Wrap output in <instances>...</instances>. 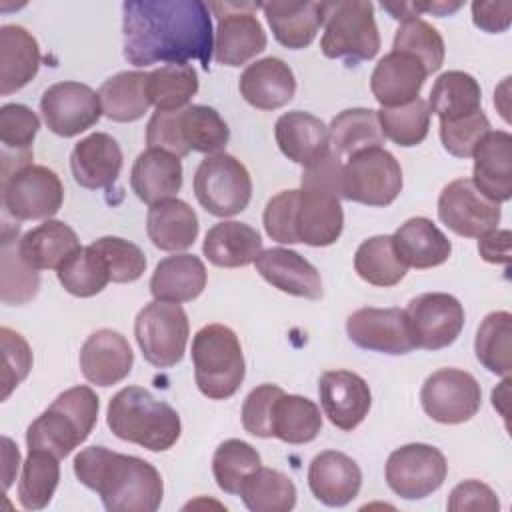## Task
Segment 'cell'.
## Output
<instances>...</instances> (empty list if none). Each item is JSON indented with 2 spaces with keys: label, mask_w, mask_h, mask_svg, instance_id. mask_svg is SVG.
Instances as JSON below:
<instances>
[{
  "label": "cell",
  "mask_w": 512,
  "mask_h": 512,
  "mask_svg": "<svg viewBox=\"0 0 512 512\" xmlns=\"http://www.w3.org/2000/svg\"><path fill=\"white\" fill-rule=\"evenodd\" d=\"M124 58L134 66L200 60L214 52L210 6L200 0H126L122 4Z\"/></svg>",
  "instance_id": "obj_1"
},
{
  "label": "cell",
  "mask_w": 512,
  "mask_h": 512,
  "mask_svg": "<svg viewBox=\"0 0 512 512\" xmlns=\"http://www.w3.org/2000/svg\"><path fill=\"white\" fill-rule=\"evenodd\" d=\"M74 474L100 496L108 512H154L162 504V476L138 456L88 446L74 456Z\"/></svg>",
  "instance_id": "obj_2"
},
{
  "label": "cell",
  "mask_w": 512,
  "mask_h": 512,
  "mask_svg": "<svg viewBox=\"0 0 512 512\" xmlns=\"http://www.w3.org/2000/svg\"><path fill=\"white\" fill-rule=\"evenodd\" d=\"M264 230L280 244L330 246L344 228L340 200L320 192L282 190L272 196L264 208Z\"/></svg>",
  "instance_id": "obj_3"
},
{
  "label": "cell",
  "mask_w": 512,
  "mask_h": 512,
  "mask_svg": "<svg viewBox=\"0 0 512 512\" xmlns=\"http://www.w3.org/2000/svg\"><path fill=\"white\" fill-rule=\"evenodd\" d=\"M106 422L116 438L150 452L172 448L182 432L178 412L170 404L156 400L142 386L118 390L108 402Z\"/></svg>",
  "instance_id": "obj_4"
},
{
  "label": "cell",
  "mask_w": 512,
  "mask_h": 512,
  "mask_svg": "<svg viewBox=\"0 0 512 512\" xmlns=\"http://www.w3.org/2000/svg\"><path fill=\"white\" fill-rule=\"evenodd\" d=\"M100 400L90 386H72L60 392L52 404L28 426V450H48L66 458L94 430Z\"/></svg>",
  "instance_id": "obj_5"
},
{
  "label": "cell",
  "mask_w": 512,
  "mask_h": 512,
  "mask_svg": "<svg viewBox=\"0 0 512 512\" xmlns=\"http://www.w3.org/2000/svg\"><path fill=\"white\" fill-rule=\"evenodd\" d=\"M230 140V128L210 106L188 104L180 110H156L146 126L148 148L166 150L178 158L190 152L218 154Z\"/></svg>",
  "instance_id": "obj_6"
},
{
  "label": "cell",
  "mask_w": 512,
  "mask_h": 512,
  "mask_svg": "<svg viewBox=\"0 0 512 512\" xmlns=\"http://www.w3.org/2000/svg\"><path fill=\"white\" fill-rule=\"evenodd\" d=\"M192 364L196 386L210 400L232 398L246 376L240 340L224 324H206L194 334Z\"/></svg>",
  "instance_id": "obj_7"
},
{
  "label": "cell",
  "mask_w": 512,
  "mask_h": 512,
  "mask_svg": "<svg viewBox=\"0 0 512 512\" xmlns=\"http://www.w3.org/2000/svg\"><path fill=\"white\" fill-rule=\"evenodd\" d=\"M320 48L326 58L346 60L348 66L372 60L380 50L374 4L366 0L326 2Z\"/></svg>",
  "instance_id": "obj_8"
},
{
  "label": "cell",
  "mask_w": 512,
  "mask_h": 512,
  "mask_svg": "<svg viewBox=\"0 0 512 512\" xmlns=\"http://www.w3.org/2000/svg\"><path fill=\"white\" fill-rule=\"evenodd\" d=\"M194 194L200 206L218 218L242 212L252 198V178L232 154L206 156L194 172Z\"/></svg>",
  "instance_id": "obj_9"
},
{
  "label": "cell",
  "mask_w": 512,
  "mask_h": 512,
  "mask_svg": "<svg viewBox=\"0 0 512 512\" xmlns=\"http://www.w3.org/2000/svg\"><path fill=\"white\" fill-rule=\"evenodd\" d=\"M134 336L148 364L156 368L176 366L186 352L190 324L184 308L176 302L154 300L134 320Z\"/></svg>",
  "instance_id": "obj_10"
},
{
  "label": "cell",
  "mask_w": 512,
  "mask_h": 512,
  "mask_svg": "<svg viewBox=\"0 0 512 512\" xmlns=\"http://www.w3.org/2000/svg\"><path fill=\"white\" fill-rule=\"evenodd\" d=\"M402 190L400 162L382 146L364 148L348 156L342 170L346 200L366 206H388Z\"/></svg>",
  "instance_id": "obj_11"
},
{
  "label": "cell",
  "mask_w": 512,
  "mask_h": 512,
  "mask_svg": "<svg viewBox=\"0 0 512 512\" xmlns=\"http://www.w3.org/2000/svg\"><path fill=\"white\" fill-rule=\"evenodd\" d=\"M62 202L64 186L46 166L30 164L2 178V204L16 220H50Z\"/></svg>",
  "instance_id": "obj_12"
},
{
  "label": "cell",
  "mask_w": 512,
  "mask_h": 512,
  "mask_svg": "<svg viewBox=\"0 0 512 512\" xmlns=\"http://www.w3.org/2000/svg\"><path fill=\"white\" fill-rule=\"evenodd\" d=\"M448 474L444 454L430 444H406L396 448L384 468L390 490L404 500H422L436 492Z\"/></svg>",
  "instance_id": "obj_13"
},
{
  "label": "cell",
  "mask_w": 512,
  "mask_h": 512,
  "mask_svg": "<svg viewBox=\"0 0 512 512\" xmlns=\"http://www.w3.org/2000/svg\"><path fill=\"white\" fill-rule=\"evenodd\" d=\"M420 402L434 422L462 424L480 410L482 390L470 372L460 368H440L424 380Z\"/></svg>",
  "instance_id": "obj_14"
},
{
  "label": "cell",
  "mask_w": 512,
  "mask_h": 512,
  "mask_svg": "<svg viewBox=\"0 0 512 512\" xmlns=\"http://www.w3.org/2000/svg\"><path fill=\"white\" fill-rule=\"evenodd\" d=\"M414 348L440 350L456 342L464 328V308L452 294L424 292L406 306Z\"/></svg>",
  "instance_id": "obj_15"
},
{
  "label": "cell",
  "mask_w": 512,
  "mask_h": 512,
  "mask_svg": "<svg viewBox=\"0 0 512 512\" xmlns=\"http://www.w3.org/2000/svg\"><path fill=\"white\" fill-rule=\"evenodd\" d=\"M260 4L214 2L210 8L218 16L214 60L224 66H242L266 48V32L250 12Z\"/></svg>",
  "instance_id": "obj_16"
},
{
  "label": "cell",
  "mask_w": 512,
  "mask_h": 512,
  "mask_svg": "<svg viewBox=\"0 0 512 512\" xmlns=\"http://www.w3.org/2000/svg\"><path fill=\"white\" fill-rule=\"evenodd\" d=\"M40 112L48 130L62 138L78 136L104 114L100 96L90 86L74 80L56 82L46 88L40 98Z\"/></svg>",
  "instance_id": "obj_17"
},
{
  "label": "cell",
  "mask_w": 512,
  "mask_h": 512,
  "mask_svg": "<svg viewBox=\"0 0 512 512\" xmlns=\"http://www.w3.org/2000/svg\"><path fill=\"white\" fill-rule=\"evenodd\" d=\"M500 204L488 200L470 178H458L446 184L438 196V218L454 234L480 238L500 222Z\"/></svg>",
  "instance_id": "obj_18"
},
{
  "label": "cell",
  "mask_w": 512,
  "mask_h": 512,
  "mask_svg": "<svg viewBox=\"0 0 512 512\" xmlns=\"http://www.w3.org/2000/svg\"><path fill=\"white\" fill-rule=\"evenodd\" d=\"M348 338L372 352L408 354L414 350L406 312L400 308H360L346 320Z\"/></svg>",
  "instance_id": "obj_19"
},
{
  "label": "cell",
  "mask_w": 512,
  "mask_h": 512,
  "mask_svg": "<svg viewBox=\"0 0 512 512\" xmlns=\"http://www.w3.org/2000/svg\"><path fill=\"white\" fill-rule=\"evenodd\" d=\"M318 394L324 416L344 432L354 430L372 404L366 380L350 370H326L318 380Z\"/></svg>",
  "instance_id": "obj_20"
},
{
  "label": "cell",
  "mask_w": 512,
  "mask_h": 512,
  "mask_svg": "<svg viewBox=\"0 0 512 512\" xmlns=\"http://www.w3.org/2000/svg\"><path fill=\"white\" fill-rule=\"evenodd\" d=\"M80 372L96 386H112L122 382L134 364V354L128 340L112 330L100 328L92 332L80 348Z\"/></svg>",
  "instance_id": "obj_21"
},
{
  "label": "cell",
  "mask_w": 512,
  "mask_h": 512,
  "mask_svg": "<svg viewBox=\"0 0 512 512\" xmlns=\"http://www.w3.org/2000/svg\"><path fill=\"white\" fill-rule=\"evenodd\" d=\"M428 72L424 64L402 50H392L372 70L370 90L382 108H396L418 98Z\"/></svg>",
  "instance_id": "obj_22"
},
{
  "label": "cell",
  "mask_w": 512,
  "mask_h": 512,
  "mask_svg": "<svg viewBox=\"0 0 512 512\" xmlns=\"http://www.w3.org/2000/svg\"><path fill=\"white\" fill-rule=\"evenodd\" d=\"M472 182L492 202L512 198V136L504 130H490L474 150Z\"/></svg>",
  "instance_id": "obj_23"
},
{
  "label": "cell",
  "mask_w": 512,
  "mask_h": 512,
  "mask_svg": "<svg viewBox=\"0 0 512 512\" xmlns=\"http://www.w3.org/2000/svg\"><path fill=\"white\" fill-rule=\"evenodd\" d=\"M254 264L258 274L280 292L308 300L322 296L320 272L296 250L268 248L256 256Z\"/></svg>",
  "instance_id": "obj_24"
},
{
  "label": "cell",
  "mask_w": 512,
  "mask_h": 512,
  "mask_svg": "<svg viewBox=\"0 0 512 512\" xmlns=\"http://www.w3.org/2000/svg\"><path fill=\"white\" fill-rule=\"evenodd\" d=\"M308 486L316 500L326 506H346L362 486L360 466L338 450L316 454L308 466Z\"/></svg>",
  "instance_id": "obj_25"
},
{
  "label": "cell",
  "mask_w": 512,
  "mask_h": 512,
  "mask_svg": "<svg viewBox=\"0 0 512 512\" xmlns=\"http://www.w3.org/2000/svg\"><path fill=\"white\" fill-rule=\"evenodd\" d=\"M70 170L82 188L100 190L112 186L122 170L120 144L106 132L82 138L70 154Z\"/></svg>",
  "instance_id": "obj_26"
},
{
  "label": "cell",
  "mask_w": 512,
  "mask_h": 512,
  "mask_svg": "<svg viewBox=\"0 0 512 512\" xmlns=\"http://www.w3.org/2000/svg\"><path fill=\"white\" fill-rule=\"evenodd\" d=\"M242 98L258 110H278L286 106L296 92L292 68L274 56H266L246 66L238 82Z\"/></svg>",
  "instance_id": "obj_27"
},
{
  "label": "cell",
  "mask_w": 512,
  "mask_h": 512,
  "mask_svg": "<svg viewBox=\"0 0 512 512\" xmlns=\"http://www.w3.org/2000/svg\"><path fill=\"white\" fill-rule=\"evenodd\" d=\"M274 136L280 152L302 166H310L330 150L328 126L304 110L282 114L276 120Z\"/></svg>",
  "instance_id": "obj_28"
},
{
  "label": "cell",
  "mask_w": 512,
  "mask_h": 512,
  "mask_svg": "<svg viewBox=\"0 0 512 512\" xmlns=\"http://www.w3.org/2000/svg\"><path fill=\"white\" fill-rule=\"evenodd\" d=\"M260 8L264 10L274 38L290 50H300L314 42L324 24L326 2L272 0L260 4Z\"/></svg>",
  "instance_id": "obj_29"
},
{
  "label": "cell",
  "mask_w": 512,
  "mask_h": 512,
  "mask_svg": "<svg viewBox=\"0 0 512 512\" xmlns=\"http://www.w3.org/2000/svg\"><path fill=\"white\" fill-rule=\"evenodd\" d=\"M130 186L148 206L172 198L182 188L180 158L160 148H146L132 164Z\"/></svg>",
  "instance_id": "obj_30"
},
{
  "label": "cell",
  "mask_w": 512,
  "mask_h": 512,
  "mask_svg": "<svg viewBox=\"0 0 512 512\" xmlns=\"http://www.w3.org/2000/svg\"><path fill=\"white\" fill-rule=\"evenodd\" d=\"M80 248L76 232L62 220H46L28 230L18 242L22 260L34 270H58L76 256Z\"/></svg>",
  "instance_id": "obj_31"
},
{
  "label": "cell",
  "mask_w": 512,
  "mask_h": 512,
  "mask_svg": "<svg viewBox=\"0 0 512 512\" xmlns=\"http://www.w3.org/2000/svg\"><path fill=\"white\" fill-rule=\"evenodd\" d=\"M394 250L408 268H434L444 264L452 254V244L446 234L424 216L406 220L392 234Z\"/></svg>",
  "instance_id": "obj_32"
},
{
  "label": "cell",
  "mask_w": 512,
  "mask_h": 512,
  "mask_svg": "<svg viewBox=\"0 0 512 512\" xmlns=\"http://www.w3.org/2000/svg\"><path fill=\"white\" fill-rule=\"evenodd\" d=\"M40 68L36 38L18 24L0 28V94L8 96L24 88Z\"/></svg>",
  "instance_id": "obj_33"
},
{
  "label": "cell",
  "mask_w": 512,
  "mask_h": 512,
  "mask_svg": "<svg viewBox=\"0 0 512 512\" xmlns=\"http://www.w3.org/2000/svg\"><path fill=\"white\" fill-rule=\"evenodd\" d=\"M208 272L194 254H174L162 258L150 278V294L162 302H190L206 288Z\"/></svg>",
  "instance_id": "obj_34"
},
{
  "label": "cell",
  "mask_w": 512,
  "mask_h": 512,
  "mask_svg": "<svg viewBox=\"0 0 512 512\" xmlns=\"http://www.w3.org/2000/svg\"><path fill=\"white\" fill-rule=\"evenodd\" d=\"M198 228V216L184 200L166 198L148 208L146 234L164 252L190 248L198 238Z\"/></svg>",
  "instance_id": "obj_35"
},
{
  "label": "cell",
  "mask_w": 512,
  "mask_h": 512,
  "mask_svg": "<svg viewBox=\"0 0 512 512\" xmlns=\"http://www.w3.org/2000/svg\"><path fill=\"white\" fill-rule=\"evenodd\" d=\"M202 252L214 266L240 268L252 264L262 252V238L246 222H218L206 232Z\"/></svg>",
  "instance_id": "obj_36"
},
{
  "label": "cell",
  "mask_w": 512,
  "mask_h": 512,
  "mask_svg": "<svg viewBox=\"0 0 512 512\" xmlns=\"http://www.w3.org/2000/svg\"><path fill=\"white\" fill-rule=\"evenodd\" d=\"M322 430L320 408L306 396L286 394L274 398L270 410V438L288 444L312 442Z\"/></svg>",
  "instance_id": "obj_37"
},
{
  "label": "cell",
  "mask_w": 512,
  "mask_h": 512,
  "mask_svg": "<svg viewBox=\"0 0 512 512\" xmlns=\"http://www.w3.org/2000/svg\"><path fill=\"white\" fill-rule=\"evenodd\" d=\"M480 102L482 90L478 80L462 70H448L432 84L428 108L442 122H454L482 110Z\"/></svg>",
  "instance_id": "obj_38"
},
{
  "label": "cell",
  "mask_w": 512,
  "mask_h": 512,
  "mask_svg": "<svg viewBox=\"0 0 512 512\" xmlns=\"http://www.w3.org/2000/svg\"><path fill=\"white\" fill-rule=\"evenodd\" d=\"M146 80L148 72L140 70L118 72L104 80L98 90L104 116L114 122H134L142 118L150 108Z\"/></svg>",
  "instance_id": "obj_39"
},
{
  "label": "cell",
  "mask_w": 512,
  "mask_h": 512,
  "mask_svg": "<svg viewBox=\"0 0 512 512\" xmlns=\"http://www.w3.org/2000/svg\"><path fill=\"white\" fill-rule=\"evenodd\" d=\"M238 496L252 512H288L296 506L294 482L274 468L260 466L250 472L244 478Z\"/></svg>",
  "instance_id": "obj_40"
},
{
  "label": "cell",
  "mask_w": 512,
  "mask_h": 512,
  "mask_svg": "<svg viewBox=\"0 0 512 512\" xmlns=\"http://www.w3.org/2000/svg\"><path fill=\"white\" fill-rule=\"evenodd\" d=\"M330 148L342 158L358 150L384 144L378 114L370 108H348L336 114L328 126Z\"/></svg>",
  "instance_id": "obj_41"
},
{
  "label": "cell",
  "mask_w": 512,
  "mask_h": 512,
  "mask_svg": "<svg viewBox=\"0 0 512 512\" xmlns=\"http://www.w3.org/2000/svg\"><path fill=\"white\" fill-rule=\"evenodd\" d=\"M356 274L372 286H396L408 272V266L398 258L392 236L378 234L366 238L354 254Z\"/></svg>",
  "instance_id": "obj_42"
},
{
  "label": "cell",
  "mask_w": 512,
  "mask_h": 512,
  "mask_svg": "<svg viewBox=\"0 0 512 512\" xmlns=\"http://www.w3.org/2000/svg\"><path fill=\"white\" fill-rule=\"evenodd\" d=\"M58 460L48 450H28L18 482V502L22 508L40 510L50 504L60 480Z\"/></svg>",
  "instance_id": "obj_43"
},
{
  "label": "cell",
  "mask_w": 512,
  "mask_h": 512,
  "mask_svg": "<svg viewBox=\"0 0 512 512\" xmlns=\"http://www.w3.org/2000/svg\"><path fill=\"white\" fill-rule=\"evenodd\" d=\"M512 314L506 310H496L484 316L478 326L474 352L478 362L498 376H510L512 360Z\"/></svg>",
  "instance_id": "obj_44"
},
{
  "label": "cell",
  "mask_w": 512,
  "mask_h": 512,
  "mask_svg": "<svg viewBox=\"0 0 512 512\" xmlns=\"http://www.w3.org/2000/svg\"><path fill=\"white\" fill-rule=\"evenodd\" d=\"M146 92L156 110L186 108L198 92V74L192 64H164L148 72Z\"/></svg>",
  "instance_id": "obj_45"
},
{
  "label": "cell",
  "mask_w": 512,
  "mask_h": 512,
  "mask_svg": "<svg viewBox=\"0 0 512 512\" xmlns=\"http://www.w3.org/2000/svg\"><path fill=\"white\" fill-rule=\"evenodd\" d=\"M56 274L64 290L78 298L96 296L110 282L108 266L92 244L80 248V252L58 268Z\"/></svg>",
  "instance_id": "obj_46"
},
{
  "label": "cell",
  "mask_w": 512,
  "mask_h": 512,
  "mask_svg": "<svg viewBox=\"0 0 512 512\" xmlns=\"http://www.w3.org/2000/svg\"><path fill=\"white\" fill-rule=\"evenodd\" d=\"M262 466L258 450L238 438L224 440L212 456V474L218 488L226 494H238L244 478Z\"/></svg>",
  "instance_id": "obj_47"
},
{
  "label": "cell",
  "mask_w": 512,
  "mask_h": 512,
  "mask_svg": "<svg viewBox=\"0 0 512 512\" xmlns=\"http://www.w3.org/2000/svg\"><path fill=\"white\" fill-rule=\"evenodd\" d=\"M376 114L384 138H390L398 146H418L428 136L432 112L422 98L396 108H380Z\"/></svg>",
  "instance_id": "obj_48"
},
{
  "label": "cell",
  "mask_w": 512,
  "mask_h": 512,
  "mask_svg": "<svg viewBox=\"0 0 512 512\" xmlns=\"http://www.w3.org/2000/svg\"><path fill=\"white\" fill-rule=\"evenodd\" d=\"M392 50H402L416 56L424 64L428 74L440 70L446 54L440 32L422 18L400 24L392 42Z\"/></svg>",
  "instance_id": "obj_49"
},
{
  "label": "cell",
  "mask_w": 512,
  "mask_h": 512,
  "mask_svg": "<svg viewBox=\"0 0 512 512\" xmlns=\"http://www.w3.org/2000/svg\"><path fill=\"white\" fill-rule=\"evenodd\" d=\"M40 274L30 268L8 236L2 240V302L20 306L38 294Z\"/></svg>",
  "instance_id": "obj_50"
},
{
  "label": "cell",
  "mask_w": 512,
  "mask_h": 512,
  "mask_svg": "<svg viewBox=\"0 0 512 512\" xmlns=\"http://www.w3.org/2000/svg\"><path fill=\"white\" fill-rule=\"evenodd\" d=\"M40 130V118L24 104H4L0 108L2 152L14 156H32V142Z\"/></svg>",
  "instance_id": "obj_51"
},
{
  "label": "cell",
  "mask_w": 512,
  "mask_h": 512,
  "mask_svg": "<svg viewBox=\"0 0 512 512\" xmlns=\"http://www.w3.org/2000/svg\"><path fill=\"white\" fill-rule=\"evenodd\" d=\"M92 246L104 258L110 272V282H116V284L136 282L146 270L144 252L130 240H124L118 236H102L94 240Z\"/></svg>",
  "instance_id": "obj_52"
},
{
  "label": "cell",
  "mask_w": 512,
  "mask_h": 512,
  "mask_svg": "<svg viewBox=\"0 0 512 512\" xmlns=\"http://www.w3.org/2000/svg\"><path fill=\"white\" fill-rule=\"evenodd\" d=\"M490 132V122L482 110L454 120V122H442L440 120V140L448 154L456 158H470L478 146V142L484 138V134Z\"/></svg>",
  "instance_id": "obj_53"
},
{
  "label": "cell",
  "mask_w": 512,
  "mask_h": 512,
  "mask_svg": "<svg viewBox=\"0 0 512 512\" xmlns=\"http://www.w3.org/2000/svg\"><path fill=\"white\" fill-rule=\"evenodd\" d=\"M0 342H2V400L10 396V392L28 376L32 368V350L22 334L14 332L8 326L0 328Z\"/></svg>",
  "instance_id": "obj_54"
},
{
  "label": "cell",
  "mask_w": 512,
  "mask_h": 512,
  "mask_svg": "<svg viewBox=\"0 0 512 512\" xmlns=\"http://www.w3.org/2000/svg\"><path fill=\"white\" fill-rule=\"evenodd\" d=\"M342 158L330 148L320 160L312 162L310 166H304L302 170V190L308 192H320L334 198H344L342 194Z\"/></svg>",
  "instance_id": "obj_55"
},
{
  "label": "cell",
  "mask_w": 512,
  "mask_h": 512,
  "mask_svg": "<svg viewBox=\"0 0 512 512\" xmlns=\"http://www.w3.org/2000/svg\"><path fill=\"white\" fill-rule=\"evenodd\" d=\"M282 392L276 384H260L248 392L242 404V426L248 434L270 438V410L274 398Z\"/></svg>",
  "instance_id": "obj_56"
},
{
  "label": "cell",
  "mask_w": 512,
  "mask_h": 512,
  "mask_svg": "<svg viewBox=\"0 0 512 512\" xmlns=\"http://www.w3.org/2000/svg\"><path fill=\"white\" fill-rule=\"evenodd\" d=\"M446 506L452 512H462V510L498 512L500 510L496 492L480 480H464L458 486H454Z\"/></svg>",
  "instance_id": "obj_57"
},
{
  "label": "cell",
  "mask_w": 512,
  "mask_h": 512,
  "mask_svg": "<svg viewBox=\"0 0 512 512\" xmlns=\"http://www.w3.org/2000/svg\"><path fill=\"white\" fill-rule=\"evenodd\" d=\"M472 20L484 32H504L512 20V2H472Z\"/></svg>",
  "instance_id": "obj_58"
},
{
  "label": "cell",
  "mask_w": 512,
  "mask_h": 512,
  "mask_svg": "<svg viewBox=\"0 0 512 512\" xmlns=\"http://www.w3.org/2000/svg\"><path fill=\"white\" fill-rule=\"evenodd\" d=\"M478 252L486 262L508 264L510 262V230H490L480 236Z\"/></svg>",
  "instance_id": "obj_59"
},
{
  "label": "cell",
  "mask_w": 512,
  "mask_h": 512,
  "mask_svg": "<svg viewBox=\"0 0 512 512\" xmlns=\"http://www.w3.org/2000/svg\"><path fill=\"white\" fill-rule=\"evenodd\" d=\"M18 462H20V452L18 446L12 444L10 438L4 436V488L8 490L14 478V470H18Z\"/></svg>",
  "instance_id": "obj_60"
},
{
  "label": "cell",
  "mask_w": 512,
  "mask_h": 512,
  "mask_svg": "<svg viewBox=\"0 0 512 512\" xmlns=\"http://www.w3.org/2000/svg\"><path fill=\"white\" fill-rule=\"evenodd\" d=\"M412 4H414V8H416V12H432V14H436V16H448V14L456 12V10L462 6L460 2H454V4H450V2H430V4L412 2Z\"/></svg>",
  "instance_id": "obj_61"
}]
</instances>
